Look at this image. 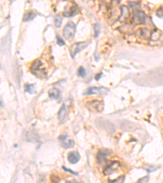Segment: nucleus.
I'll return each mask as SVG.
<instances>
[{
  "label": "nucleus",
  "mask_w": 163,
  "mask_h": 183,
  "mask_svg": "<svg viewBox=\"0 0 163 183\" xmlns=\"http://www.w3.org/2000/svg\"><path fill=\"white\" fill-rule=\"evenodd\" d=\"M30 70L34 75H36L38 77H44L47 74V70L43 63L41 59H36L34 60L32 65H31Z\"/></svg>",
  "instance_id": "1"
},
{
  "label": "nucleus",
  "mask_w": 163,
  "mask_h": 183,
  "mask_svg": "<svg viewBox=\"0 0 163 183\" xmlns=\"http://www.w3.org/2000/svg\"><path fill=\"white\" fill-rule=\"evenodd\" d=\"M76 33V25L72 21H69L63 30V35L66 39H71Z\"/></svg>",
  "instance_id": "2"
},
{
  "label": "nucleus",
  "mask_w": 163,
  "mask_h": 183,
  "mask_svg": "<svg viewBox=\"0 0 163 183\" xmlns=\"http://www.w3.org/2000/svg\"><path fill=\"white\" fill-rule=\"evenodd\" d=\"M87 107L92 112H101L104 109V102L101 100H93L87 104Z\"/></svg>",
  "instance_id": "3"
},
{
  "label": "nucleus",
  "mask_w": 163,
  "mask_h": 183,
  "mask_svg": "<svg viewBox=\"0 0 163 183\" xmlns=\"http://www.w3.org/2000/svg\"><path fill=\"white\" fill-rule=\"evenodd\" d=\"M119 168H120V163L114 161V162H111V163L109 164L107 166L104 168L103 172H104V174L105 176H107V175L112 174V173L118 171Z\"/></svg>",
  "instance_id": "4"
},
{
  "label": "nucleus",
  "mask_w": 163,
  "mask_h": 183,
  "mask_svg": "<svg viewBox=\"0 0 163 183\" xmlns=\"http://www.w3.org/2000/svg\"><path fill=\"white\" fill-rule=\"evenodd\" d=\"M109 92V90L107 88L105 87H89L87 90V92L84 93V94H88V95H91V94H101V95H104V94H106Z\"/></svg>",
  "instance_id": "5"
},
{
  "label": "nucleus",
  "mask_w": 163,
  "mask_h": 183,
  "mask_svg": "<svg viewBox=\"0 0 163 183\" xmlns=\"http://www.w3.org/2000/svg\"><path fill=\"white\" fill-rule=\"evenodd\" d=\"M88 44V42H77L75 44H73L70 47V54L73 58L75 57L77 54L78 53L79 51H81L82 50H83Z\"/></svg>",
  "instance_id": "6"
},
{
  "label": "nucleus",
  "mask_w": 163,
  "mask_h": 183,
  "mask_svg": "<svg viewBox=\"0 0 163 183\" xmlns=\"http://www.w3.org/2000/svg\"><path fill=\"white\" fill-rule=\"evenodd\" d=\"M59 140L60 142V145H61L62 147H64L65 149L71 148L74 146V142L67 135L60 136Z\"/></svg>",
  "instance_id": "7"
},
{
  "label": "nucleus",
  "mask_w": 163,
  "mask_h": 183,
  "mask_svg": "<svg viewBox=\"0 0 163 183\" xmlns=\"http://www.w3.org/2000/svg\"><path fill=\"white\" fill-rule=\"evenodd\" d=\"M146 14L142 11H135L134 16H133V23H135L136 25L139 24H143L146 20Z\"/></svg>",
  "instance_id": "8"
},
{
  "label": "nucleus",
  "mask_w": 163,
  "mask_h": 183,
  "mask_svg": "<svg viewBox=\"0 0 163 183\" xmlns=\"http://www.w3.org/2000/svg\"><path fill=\"white\" fill-rule=\"evenodd\" d=\"M78 12V6H77L76 4H73V5L70 6V7H68L67 6V7L65 8L63 15H64L65 16L71 17L77 15Z\"/></svg>",
  "instance_id": "9"
},
{
  "label": "nucleus",
  "mask_w": 163,
  "mask_h": 183,
  "mask_svg": "<svg viewBox=\"0 0 163 183\" xmlns=\"http://www.w3.org/2000/svg\"><path fill=\"white\" fill-rule=\"evenodd\" d=\"M67 159L69 163L72 164H77L80 160V154L76 151L69 152V154L67 155Z\"/></svg>",
  "instance_id": "10"
},
{
  "label": "nucleus",
  "mask_w": 163,
  "mask_h": 183,
  "mask_svg": "<svg viewBox=\"0 0 163 183\" xmlns=\"http://www.w3.org/2000/svg\"><path fill=\"white\" fill-rule=\"evenodd\" d=\"M109 150H100L98 154L96 155V159L99 164H104L106 161L107 156L109 154Z\"/></svg>",
  "instance_id": "11"
},
{
  "label": "nucleus",
  "mask_w": 163,
  "mask_h": 183,
  "mask_svg": "<svg viewBox=\"0 0 163 183\" xmlns=\"http://www.w3.org/2000/svg\"><path fill=\"white\" fill-rule=\"evenodd\" d=\"M67 107H66V105L63 104L62 107H60V109L59 113H58V118H59V121L60 123H65V121H66V118H67Z\"/></svg>",
  "instance_id": "12"
},
{
  "label": "nucleus",
  "mask_w": 163,
  "mask_h": 183,
  "mask_svg": "<svg viewBox=\"0 0 163 183\" xmlns=\"http://www.w3.org/2000/svg\"><path fill=\"white\" fill-rule=\"evenodd\" d=\"M130 14H129V9L126 6H122L121 8V16L119 17L118 21L120 22H123L125 20H127L128 19Z\"/></svg>",
  "instance_id": "13"
},
{
  "label": "nucleus",
  "mask_w": 163,
  "mask_h": 183,
  "mask_svg": "<svg viewBox=\"0 0 163 183\" xmlns=\"http://www.w3.org/2000/svg\"><path fill=\"white\" fill-rule=\"evenodd\" d=\"M60 90L57 88H52L49 90L48 92V95L51 99H57L60 97Z\"/></svg>",
  "instance_id": "14"
},
{
  "label": "nucleus",
  "mask_w": 163,
  "mask_h": 183,
  "mask_svg": "<svg viewBox=\"0 0 163 183\" xmlns=\"http://www.w3.org/2000/svg\"><path fill=\"white\" fill-rule=\"evenodd\" d=\"M36 16V14L34 13L33 11H29L28 12H26V14L24 15L23 17V21H30V20H34V18Z\"/></svg>",
  "instance_id": "15"
},
{
  "label": "nucleus",
  "mask_w": 163,
  "mask_h": 183,
  "mask_svg": "<svg viewBox=\"0 0 163 183\" xmlns=\"http://www.w3.org/2000/svg\"><path fill=\"white\" fill-rule=\"evenodd\" d=\"M137 35L141 38H147L149 37V32L146 28H140L137 31Z\"/></svg>",
  "instance_id": "16"
},
{
  "label": "nucleus",
  "mask_w": 163,
  "mask_h": 183,
  "mask_svg": "<svg viewBox=\"0 0 163 183\" xmlns=\"http://www.w3.org/2000/svg\"><path fill=\"white\" fill-rule=\"evenodd\" d=\"M62 23V16L60 14H57L55 17V26L56 28H60Z\"/></svg>",
  "instance_id": "17"
},
{
  "label": "nucleus",
  "mask_w": 163,
  "mask_h": 183,
  "mask_svg": "<svg viewBox=\"0 0 163 183\" xmlns=\"http://www.w3.org/2000/svg\"><path fill=\"white\" fill-rule=\"evenodd\" d=\"M25 91L27 93H34V85L26 84L25 85Z\"/></svg>",
  "instance_id": "18"
},
{
  "label": "nucleus",
  "mask_w": 163,
  "mask_h": 183,
  "mask_svg": "<svg viewBox=\"0 0 163 183\" xmlns=\"http://www.w3.org/2000/svg\"><path fill=\"white\" fill-rule=\"evenodd\" d=\"M94 31H95L94 37L97 38L100 35V25H99L98 23H96V24L94 25Z\"/></svg>",
  "instance_id": "19"
},
{
  "label": "nucleus",
  "mask_w": 163,
  "mask_h": 183,
  "mask_svg": "<svg viewBox=\"0 0 163 183\" xmlns=\"http://www.w3.org/2000/svg\"><path fill=\"white\" fill-rule=\"evenodd\" d=\"M125 181V176H121L115 180H109V183H123Z\"/></svg>",
  "instance_id": "20"
},
{
  "label": "nucleus",
  "mask_w": 163,
  "mask_h": 183,
  "mask_svg": "<svg viewBox=\"0 0 163 183\" xmlns=\"http://www.w3.org/2000/svg\"><path fill=\"white\" fill-rule=\"evenodd\" d=\"M78 75L79 76H81V77H84L86 76V70L82 66L79 67L78 69Z\"/></svg>",
  "instance_id": "21"
},
{
  "label": "nucleus",
  "mask_w": 163,
  "mask_h": 183,
  "mask_svg": "<svg viewBox=\"0 0 163 183\" xmlns=\"http://www.w3.org/2000/svg\"><path fill=\"white\" fill-rule=\"evenodd\" d=\"M56 42H57V44H58L59 46H60L65 45V41L62 39V38H60L58 34L56 35Z\"/></svg>",
  "instance_id": "22"
},
{
  "label": "nucleus",
  "mask_w": 163,
  "mask_h": 183,
  "mask_svg": "<svg viewBox=\"0 0 163 183\" xmlns=\"http://www.w3.org/2000/svg\"><path fill=\"white\" fill-rule=\"evenodd\" d=\"M128 4L134 9H139L140 8V3H136V2H129Z\"/></svg>",
  "instance_id": "23"
},
{
  "label": "nucleus",
  "mask_w": 163,
  "mask_h": 183,
  "mask_svg": "<svg viewBox=\"0 0 163 183\" xmlns=\"http://www.w3.org/2000/svg\"><path fill=\"white\" fill-rule=\"evenodd\" d=\"M51 183H59L60 182V178L58 177V176L51 175Z\"/></svg>",
  "instance_id": "24"
},
{
  "label": "nucleus",
  "mask_w": 163,
  "mask_h": 183,
  "mask_svg": "<svg viewBox=\"0 0 163 183\" xmlns=\"http://www.w3.org/2000/svg\"><path fill=\"white\" fill-rule=\"evenodd\" d=\"M157 15H158V17L160 18H163V9L162 8H159L157 11Z\"/></svg>",
  "instance_id": "25"
},
{
  "label": "nucleus",
  "mask_w": 163,
  "mask_h": 183,
  "mask_svg": "<svg viewBox=\"0 0 163 183\" xmlns=\"http://www.w3.org/2000/svg\"><path fill=\"white\" fill-rule=\"evenodd\" d=\"M62 169H64V170H65V171H66V172H70V173H72V174H73V175H78V173H77V172H73V171H72V170H70V169H67V168H65V166H63V167H62Z\"/></svg>",
  "instance_id": "26"
},
{
  "label": "nucleus",
  "mask_w": 163,
  "mask_h": 183,
  "mask_svg": "<svg viewBox=\"0 0 163 183\" xmlns=\"http://www.w3.org/2000/svg\"><path fill=\"white\" fill-rule=\"evenodd\" d=\"M100 76H102V73H99V74H97V75H96V81H99V80H100Z\"/></svg>",
  "instance_id": "27"
},
{
  "label": "nucleus",
  "mask_w": 163,
  "mask_h": 183,
  "mask_svg": "<svg viewBox=\"0 0 163 183\" xmlns=\"http://www.w3.org/2000/svg\"><path fill=\"white\" fill-rule=\"evenodd\" d=\"M65 183H71V182H66Z\"/></svg>",
  "instance_id": "28"
}]
</instances>
